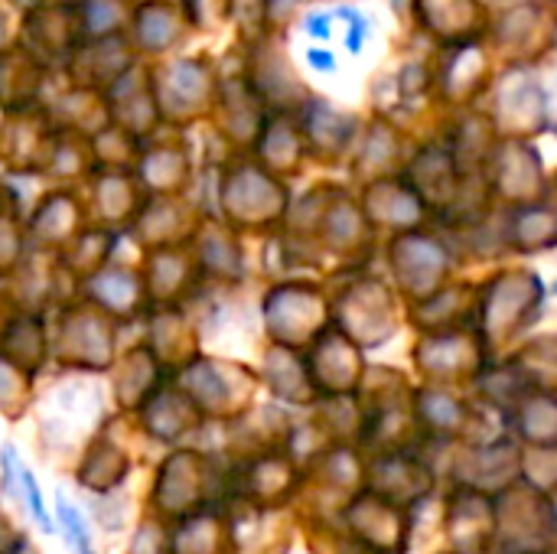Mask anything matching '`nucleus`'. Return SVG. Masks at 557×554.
Segmentation results:
<instances>
[{"label": "nucleus", "instance_id": "obj_1", "mask_svg": "<svg viewBox=\"0 0 557 554\" xmlns=\"http://www.w3.org/2000/svg\"><path fill=\"white\" fill-rule=\"evenodd\" d=\"M310 62H317V65H333V62H330V52H310Z\"/></svg>", "mask_w": 557, "mask_h": 554}]
</instances>
